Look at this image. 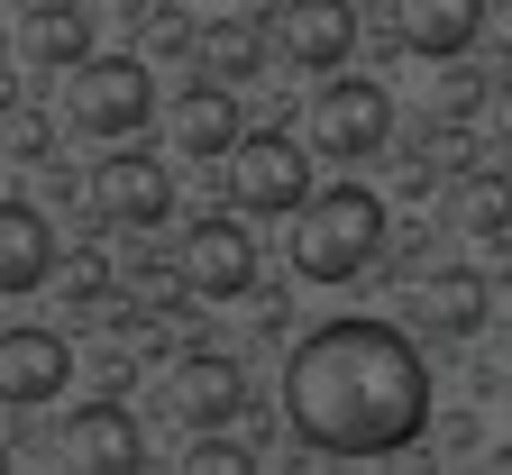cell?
<instances>
[{
	"label": "cell",
	"instance_id": "21",
	"mask_svg": "<svg viewBox=\"0 0 512 475\" xmlns=\"http://www.w3.org/2000/svg\"><path fill=\"white\" fill-rule=\"evenodd\" d=\"M476 101H485V83H476V74H448V92H439V110H448V119H467Z\"/></svg>",
	"mask_w": 512,
	"mask_h": 475
},
{
	"label": "cell",
	"instance_id": "20",
	"mask_svg": "<svg viewBox=\"0 0 512 475\" xmlns=\"http://www.w3.org/2000/svg\"><path fill=\"white\" fill-rule=\"evenodd\" d=\"M101 284H110L101 256H74V265H64V293H74V302H101Z\"/></svg>",
	"mask_w": 512,
	"mask_h": 475
},
{
	"label": "cell",
	"instance_id": "8",
	"mask_svg": "<svg viewBox=\"0 0 512 475\" xmlns=\"http://www.w3.org/2000/svg\"><path fill=\"white\" fill-rule=\"evenodd\" d=\"M92 211L119 220V229H156V220H174V174H165V156H147V147L101 156V165H92Z\"/></svg>",
	"mask_w": 512,
	"mask_h": 475
},
{
	"label": "cell",
	"instance_id": "17",
	"mask_svg": "<svg viewBox=\"0 0 512 475\" xmlns=\"http://www.w3.org/2000/svg\"><path fill=\"white\" fill-rule=\"evenodd\" d=\"M421 320L448 329V338H476V320H485V284H476V275H430V284H421Z\"/></svg>",
	"mask_w": 512,
	"mask_h": 475
},
{
	"label": "cell",
	"instance_id": "11",
	"mask_svg": "<svg viewBox=\"0 0 512 475\" xmlns=\"http://www.w3.org/2000/svg\"><path fill=\"white\" fill-rule=\"evenodd\" d=\"M494 19V0H394V46L448 64V55H467L476 28Z\"/></svg>",
	"mask_w": 512,
	"mask_h": 475
},
{
	"label": "cell",
	"instance_id": "15",
	"mask_svg": "<svg viewBox=\"0 0 512 475\" xmlns=\"http://www.w3.org/2000/svg\"><path fill=\"white\" fill-rule=\"evenodd\" d=\"M174 138H183V156H238L247 147V119H238L229 83H192L174 101Z\"/></svg>",
	"mask_w": 512,
	"mask_h": 475
},
{
	"label": "cell",
	"instance_id": "3",
	"mask_svg": "<svg viewBox=\"0 0 512 475\" xmlns=\"http://www.w3.org/2000/svg\"><path fill=\"white\" fill-rule=\"evenodd\" d=\"M311 147L330 165H366L394 147V92L366 83V74H330L311 92Z\"/></svg>",
	"mask_w": 512,
	"mask_h": 475
},
{
	"label": "cell",
	"instance_id": "14",
	"mask_svg": "<svg viewBox=\"0 0 512 475\" xmlns=\"http://www.w3.org/2000/svg\"><path fill=\"white\" fill-rule=\"evenodd\" d=\"M55 275V238H46V220H37V201H0V293H37Z\"/></svg>",
	"mask_w": 512,
	"mask_h": 475
},
{
	"label": "cell",
	"instance_id": "1",
	"mask_svg": "<svg viewBox=\"0 0 512 475\" xmlns=\"http://www.w3.org/2000/svg\"><path fill=\"white\" fill-rule=\"evenodd\" d=\"M284 430L311 457H403L430 430V366L394 320H320L284 357Z\"/></svg>",
	"mask_w": 512,
	"mask_h": 475
},
{
	"label": "cell",
	"instance_id": "7",
	"mask_svg": "<svg viewBox=\"0 0 512 475\" xmlns=\"http://www.w3.org/2000/svg\"><path fill=\"white\" fill-rule=\"evenodd\" d=\"M275 55L293 64V74L330 83L339 64L357 55V10H348V0H284V10H275Z\"/></svg>",
	"mask_w": 512,
	"mask_h": 475
},
{
	"label": "cell",
	"instance_id": "5",
	"mask_svg": "<svg viewBox=\"0 0 512 475\" xmlns=\"http://www.w3.org/2000/svg\"><path fill=\"white\" fill-rule=\"evenodd\" d=\"M183 284L202 293V302H238L256 293V229L238 211H202L183 229Z\"/></svg>",
	"mask_w": 512,
	"mask_h": 475
},
{
	"label": "cell",
	"instance_id": "4",
	"mask_svg": "<svg viewBox=\"0 0 512 475\" xmlns=\"http://www.w3.org/2000/svg\"><path fill=\"white\" fill-rule=\"evenodd\" d=\"M64 110H74L83 138H138V128L156 119V74L138 55H92V64H74Z\"/></svg>",
	"mask_w": 512,
	"mask_h": 475
},
{
	"label": "cell",
	"instance_id": "12",
	"mask_svg": "<svg viewBox=\"0 0 512 475\" xmlns=\"http://www.w3.org/2000/svg\"><path fill=\"white\" fill-rule=\"evenodd\" d=\"M55 457H64V466H92V475H101V466H138V457H147V439H138V421H128L119 402H83V412L64 421Z\"/></svg>",
	"mask_w": 512,
	"mask_h": 475
},
{
	"label": "cell",
	"instance_id": "18",
	"mask_svg": "<svg viewBox=\"0 0 512 475\" xmlns=\"http://www.w3.org/2000/svg\"><path fill=\"white\" fill-rule=\"evenodd\" d=\"M458 229L467 238H503L512 229V183L503 174H467L458 183Z\"/></svg>",
	"mask_w": 512,
	"mask_h": 475
},
{
	"label": "cell",
	"instance_id": "16",
	"mask_svg": "<svg viewBox=\"0 0 512 475\" xmlns=\"http://www.w3.org/2000/svg\"><path fill=\"white\" fill-rule=\"evenodd\" d=\"M192 55L211 64V83H256V55H266V37H256V19H220V28H202L192 37Z\"/></svg>",
	"mask_w": 512,
	"mask_h": 475
},
{
	"label": "cell",
	"instance_id": "23",
	"mask_svg": "<svg viewBox=\"0 0 512 475\" xmlns=\"http://www.w3.org/2000/svg\"><path fill=\"white\" fill-rule=\"evenodd\" d=\"M485 37H494V46L512 55V0H494V19H485Z\"/></svg>",
	"mask_w": 512,
	"mask_h": 475
},
{
	"label": "cell",
	"instance_id": "10",
	"mask_svg": "<svg viewBox=\"0 0 512 475\" xmlns=\"http://www.w3.org/2000/svg\"><path fill=\"white\" fill-rule=\"evenodd\" d=\"M174 421L183 430H220V421H238V402H247V375H238V357H220V348H192L183 366H174Z\"/></svg>",
	"mask_w": 512,
	"mask_h": 475
},
{
	"label": "cell",
	"instance_id": "19",
	"mask_svg": "<svg viewBox=\"0 0 512 475\" xmlns=\"http://www.w3.org/2000/svg\"><path fill=\"white\" fill-rule=\"evenodd\" d=\"M183 466H192V475H247V466H256V448H247V439H192V448H183Z\"/></svg>",
	"mask_w": 512,
	"mask_h": 475
},
{
	"label": "cell",
	"instance_id": "2",
	"mask_svg": "<svg viewBox=\"0 0 512 475\" xmlns=\"http://www.w3.org/2000/svg\"><path fill=\"white\" fill-rule=\"evenodd\" d=\"M284 256H293V275H302V284H348V275H366V265L384 256V201H375L366 183H330V192H311L302 211H293Z\"/></svg>",
	"mask_w": 512,
	"mask_h": 475
},
{
	"label": "cell",
	"instance_id": "9",
	"mask_svg": "<svg viewBox=\"0 0 512 475\" xmlns=\"http://www.w3.org/2000/svg\"><path fill=\"white\" fill-rule=\"evenodd\" d=\"M64 375H74V348H64L55 329H10V338H0V402H10V412L55 402Z\"/></svg>",
	"mask_w": 512,
	"mask_h": 475
},
{
	"label": "cell",
	"instance_id": "24",
	"mask_svg": "<svg viewBox=\"0 0 512 475\" xmlns=\"http://www.w3.org/2000/svg\"><path fill=\"white\" fill-rule=\"evenodd\" d=\"M494 138H503V147H512V83H503V92H494Z\"/></svg>",
	"mask_w": 512,
	"mask_h": 475
},
{
	"label": "cell",
	"instance_id": "13",
	"mask_svg": "<svg viewBox=\"0 0 512 475\" xmlns=\"http://www.w3.org/2000/svg\"><path fill=\"white\" fill-rule=\"evenodd\" d=\"M19 55L28 64H64V74L92 64V10L83 0H28L19 10Z\"/></svg>",
	"mask_w": 512,
	"mask_h": 475
},
{
	"label": "cell",
	"instance_id": "6",
	"mask_svg": "<svg viewBox=\"0 0 512 475\" xmlns=\"http://www.w3.org/2000/svg\"><path fill=\"white\" fill-rule=\"evenodd\" d=\"M229 201L238 211H302L311 201V147L302 138H247L238 156H229Z\"/></svg>",
	"mask_w": 512,
	"mask_h": 475
},
{
	"label": "cell",
	"instance_id": "22",
	"mask_svg": "<svg viewBox=\"0 0 512 475\" xmlns=\"http://www.w3.org/2000/svg\"><path fill=\"white\" fill-rule=\"evenodd\" d=\"M10 156H46V128H37V119H19V110H10Z\"/></svg>",
	"mask_w": 512,
	"mask_h": 475
}]
</instances>
